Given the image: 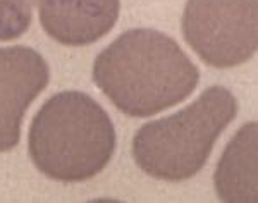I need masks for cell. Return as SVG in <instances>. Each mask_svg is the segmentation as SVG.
Returning a JSON list of instances; mask_svg holds the SVG:
<instances>
[{"instance_id":"6da1fadb","label":"cell","mask_w":258,"mask_h":203,"mask_svg":"<svg viewBox=\"0 0 258 203\" xmlns=\"http://www.w3.org/2000/svg\"><path fill=\"white\" fill-rule=\"evenodd\" d=\"M93 81L129 117H150L184 102L200 71L172 36L152 28L119 35L93 62Z\"/></svg>"},{"instance_id":"7a4b0ae2","label":"cell","mask_w":258,"mask_h":203,"mask_svg":"<svg viewBox=\"0 0 258 203\" xmlns=\"http://www.w3.org/2000/svg\"><path fill=\"white\" fill-rule=\"evenodd\" d=\"M115 143V127L107 110L78 90L50 97L28 132L33 165L60 183H83L98 176L110 164Z\"/></svg>"},{"instance_id":"3957f363","label":"cell","mask_w":258,"mask_h":203,"mask_svg":"<svg viewBox=\"0 0 258 203\" xmlns=\"http://www.w3.org/2000/svg\"><path fill=\"white\" fill-rule=\"evenodd\" d=\"M238 115V100L224 86H210L182 110L147 122L133 138V159L153 179H191Z\"/></svg>"},{"instance_id":"277c9868","label":"cell","mask_w":258,"mask_h":203,"mask_svg":"<svg viewBox=\"0 0 258 203\" xmlns=\"http://www.w3.org/2000/svg\"><path fill=\"white\" fill-rule=\"evenodd\" d=\"M186 43L207 65L231 69L258 47L256 0H188L181 21Z\"/></svg>"},{"instance_id":"5b68a950","label":"cell","mask_w":258,"mask_h":203,"mask_svg":"<svg viewBox=\"0 0 258 203\" xmlns=\"http://www.w3.org/2000/svg\"><path fill=\"white\" fill-rule=\"evenodd\" d=\"M48 81L50 67L35 48L0 47V153L18 147L24 114Z\"/></svg>"},{"instance_id":"8992f818","label":"cell","mask_w":258,"mask_h":203,"mask_svg":"<svg viewBox=\"0 0 258 203\" xmlns=\"http://www.w3.org/2000/svg\"><path fill=\"white\" fill-rule=\"evenodd\" d=\"M35 6L45 33L68 47H85L109 35L120 12V0H35Z\"/></svg>"},{"instance_id":"52a82bcc","label":"cell","mask_w":258,"mask_h":203,"mask_svg":"<svg viewBox=\"0 0 258 203\" xmlns=\"http://www.w3.org/2000/svg\"><path fill=\"white\" fill-rule=\"evenodd\" d=\"M214 188L226 203H255L258 196V124L248 122L227 143L214 174Z\"/></svg>"},{"instance_id":"ba28073f","label":"cell","mask_w":258,"mask_h":203,"mask_svg":"<svg viewBox=\"0 0 258 203\" xmlns=\"http://www.w3.org/2000/svg\"><path fill=\"white\" fill-rule=\"evenodd\" d=\"M31 26L30 0H0V41H12Z\"/></svg>"}]
</instances>
